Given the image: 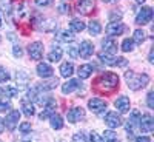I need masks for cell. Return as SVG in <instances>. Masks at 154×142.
<instances>
[{
    "mask_svg": "<svg viewBox=\"0 0 154 142\" xmlns=\"http://www.w3.org/2000/svg\"><path fill=\"white\" fill-rule=\"evenodd\" d=\"M94 88L99 93H112L119 88V76L114 73L100 74L94 84Z\"/></svg>",
    "mask_w": 154,
    "mask_h": 142,
    "instance_id": "1",
    "label": "cell"
},
{
    "mask_svg": "<svg viewBox=\"0 0 154 142\" xmlns=\"http://www.w3.org/2000/svg\"><path fill=\"white\" fill-rule=\"evenodd\" d=\"M125 79H126V84H128V88L133 90V91H137V90L143 88L148 85L149 82V76L148 74H137L134 71H126L125 73Z\"/></svg>",
    "mask_w": 154,
    "mask_h": 142,
    "instance_id": "2",
    "label": "cell"
},
{
    "mask_svg": "<svg viewBox=\"0 0 154 142\" xmlns=\"http://www.w3.org/2000/svg\"><path fill=\"white\" fill-rule=\"evenodd\" d=\"M99 59L108 67H119L123 68L128 65V60L125 57H116L112 54H105V53H99Z\"/></svg>",
    "mask_w": 154,
    "mask_h": 142,
    "instance_id": "3",
    "label": "cell"
},
{
    "mask_svg": "<svg viewBox=\"0 0 154 142\" xmlns=\"http://www.w3.org/2000/svg\"><path fill=\"white\" fill-rule=\"evenodd\" d=\"M106 107H108L106 100L100 99V97H93V99L88 100V108L91 110L94 114H102L106 110Z\"/></svg>",
    "mask_w": 154,
    "mask_h": 142,
    "instance_id": "4",
    "label": "cell"
},
{
    "mask_svg": "<svg viewBox=\"0 0 154 142\" xmlns=\"http://www.w3.org/2000/svg\"><path fill=\"white\" fill-rule=\"evenodd\" d=\"M139 130L142 133H151L154 130V121L151 114H140L139 121Z\"/></svg>",
    "mask_w": 154,
    "mask_h": 142,
    "instance_id": "5",
    "label": "cell"
},
{
    "mask_svg": "<svg viewBox=\"0 0 154 142\" xmlns=\"http://www.w3.org/2000/svg\"><path fill=\"white\" fill-rule=\"evenodd\" d=\"M152 20V8L151 6H143L136 16V23L137 25H146Z\"/></svg>",
    "mask_w": 154,
    "mask_h": 142,
    "instance_id": "6",
    "label": "cell"
},
{
    "mask_svg": "<svg viewBox=\"0 0 154 142\" xmlns=\"http://www.w3.org/2000/svg\"><path fill=\"white\" fill-rule=\"evenodd\" d=\"M125 30H126V27H125L123 23H120V22H109V23L106 25V28H105V31H106V34H108L109 37L120 36V34L125 33Z\"/></svg>",
    "mask_w": 154,
    "mask_h": 142,
    "instance_id": "7",
    "label": "cell"
},
{
    "mask_svg": "<svg viewBox=\"0 0 154 142\" xmlns=\"http://www.w3.org/2000/svg\"><path fill=\"white\" fill-rule=\"evenodd\" d=\"M19 121H20V111H17V110H12V111L6 116V119H3L5 127L8 128L9 131H14V130H16Z\"/></svg>",
    "mask_w": 154,
    "mask_h": 142,
    "instance_id": "8",
    "label": "cell"
},
{
    "mask_svg": "<svg viewBox=\"0 0 154 142\" xmlns=\"http://www.w3.org/2000/svg\"><path fill=\"white\" fill-rule=\"evenodd\" d=\"M105 124L111 128V130H114V128H117L123 124V119L120 118V114H117V111H109L105 116Z\"/></svg>",
    "mask_w": 154,
    "mask_h": 142,
    "instance_id": "9",
    "label": "cell"
},
{
    "mask_svg": "<svg viewBox=\"0 0 154 142\" xmlns=\"http://www.w3.org/2000/svg\"><path fill=\"white\" fill-rule=\"evenodd\" d=\"M28 54L32 60H40L43 56V43L42 42H32L28 45Z\"/></svg>",
    "mask_w": 154,
    "mask_h": 142,
    "instance_id": "10",
    "label": "cell"
},
{
    "mask_svg": "<svg viewBox=\"0 0 154 142\" xmlns=\"http://www.w3.org/2000/svg\"><path fill=\"white\" fill-rule=\"evenodd\" d=\"M96 6V0H77V12L82 16H88Z\"/></svg>",
    "mask_w": 154,
    "mask_h": 142,
    "instance_id": "11",
    "label": "cell"
},
{
    "mask_svg": "<svg viewBox=\"0 0 154 142\" xmlns=\"http://www.w3.org/2000/svg\"><path fill=\"white\" fill-rule=\"evenodd\" d=\"M56 107H57L56 100H54L53 97H49V100L43 105V111H42L40 114H38V119H40V121H45V119L51 118V116H53V114L56 113Z\"/></svg>",
    "mask_w": 154,
    "mask_h": 142,
    "instance_id": "12",
    "label": "cell"
},
{
    "mask_svg": "<svg viewBox=\"0 0 154 142\" xmlns=\"http://www.w3.org/2000/svg\"><path fill=\"white\" fill-rule=\"evenodd\" d=\"M83 118H85V110L80 108V107H74V108H71V110L66 113V119H68V122H71V124L79 122V121H82Z\"/></svg>",
    "mask_w": 154,
    "mask_h": 142,
    "instance_id": "13",
    "label": "cell"
},
{
    "mask_svg": "<svg viewBox=\"0 0 154 142\" xmlns=\"http://www.w3.org/2000/svg\"><path fill=\"white\" fill-rule=\"evenodd\" d=\"M94 53V45L89 42V40H83L80 45H79V56L82 59H88L91 57Z\"/></svg>",
    "mask_w": 154,
    "mask_h": 142,
    "instance_id": "14",
    "label": "cell"
},
{
    "mask_svg": "<svg viewBox=\"0 0 154 142\" xmlns=\"http://www.w3.org/2000/svg\"><path fill=\"white\" fill-rule=\"evenodd\" d=\"M102 53L114 56L116 53H117V43H116L111 37L103 39V40H102Z\"/></svg>",
    "mask_w": 154,
    "mask_h": 142,
    "instance_id": "15",
    "label": "cell"
},
{
    "mask_svg": "<svg viewBox=\"0 0 154 142\" xmlns=\"http://www.w3.org/2000/svg\"><path fill=\"white\" fill-rule=\"evenodd\" d=\"M35 70H37V74L40 76V77H43V79L53 77V73H54L53 67H51L49 63H45V62H40V63H38Z\"/></svg>",
    "mask_w": 154,
    "mask_h": 142,
    "instance_id": "16",
    "label": "cell"
},
{
    "mask_svg": "<svg viewBox=\"0 0 154 142\" xmlns=\"http://www.w3.org/2000/svg\"><path fill=\"white\" fill-rule=\"evenodd\" d=\"M16 80H17V90H23V88H26L31 82V77L25 73V71H17L16 74Z\"/></svg>",
    "mask_w": 154,
    "mask_h": 142,
    "instance_id": "17",
    "label": "cell"
},
{
    "mask_svg": "<svg viewBox=\"0 0 154 142\" xmlns=\"http://www.w3.org/2000/svg\"><path fill=\"white\" fill-rule=\"evenodd\" d=\"M114 105H116V108L119 110V113H128V111H130V107H131L130 99H128L126 96L117 97V99H116V102H114Z\"/></svg>",
    "mask_w": 154,
    "mask_h": 142,
    "instance_id": "18",
    "label": "cell"
},
{
    "mask_svg": "<svg viewBox=\"0 0 154 142\" xmlns=\"http://www.w3.org/2000/svg\"><path fill=\"white\" fill-rule=\"evenodd\" d=\"M79 87H80V79H71V80H68L66 84H63L62 93H63V94H71V93L75 91Z\"/></svg>",
    "mask_w": 154,
    "mask_h": 142,
    "instance_id": "19",
    "label": "cell"
},
{
    "mask_svg": "<svg viewBox=\"0 0 154 142\" xmlns=\"http://www.w3.org/2000/svg\"><path fill=\"white\" fill-rule=\"evenodd\" d=\"M22 111L23 114L26 116V118H31V116H34L35 110H34V102L28 100L26 97H23L22 99Z\"/></svg>",
    "mask_w": 154,
    "mask_h": 142,
    "instance_id": "20",
    "label": "cell"
},
{
    "mask_svg": "<svg viewBox=\"0 0 154 142\" xmlns=\"http://www.w3.org/2000/svg\"><path fill=\"white\" fill-rule=\"evenodd\" d=\"M74 39H75V36H74L71 31H60V33L56 34V40H57V42H65V43H68V42H74Z\"/></svg>",
    "mask_w": 154,
    "mask_h": 142,
    "instance_id": "21",
    "label": "cell"
},
{
    "mask_svg": "<svg viewBox=\"0 0 154 142\" xmlns=\"http://www.w3.org/2000/svg\"><path fill=\"white\" fill-rule=\"evenodd\" d=\"M85 28H86L85 22H82V20H79V19H72V20L69 22V31H71V33H82Z\"/></svg>",
    "mask_w": 154,
    "mask_h": 142,
    "instance_id": "22",
    "label": "cell"
},
{
    "mask_svg": "<svg viewBox=\"0 0 154 142\" xmlns=\"http://www.w3.org/2000/svg\"><path fill=\"white\" fill-rule=\"evenodd\" d=\"M57 85H59V80H57V79H51V80H48V82L38 84L35 88L38 90V91H49V90H54Z\"/></svg>",
    "mask_w": 154,
    "mask_h": 142,
    "instance_id": "23",
    "label": "cell"
},
{
    "mask_svg": "<svg viewBox=\"0 0 154 142\" xmlns=\"http://www.w3.org/2000/svg\"><path fill=\"white\" fill-rule=\"evenodd\" d=\"M62 54H63V49L60 46H54L53 49L49 51V54H48V60L49 62H59L62 59Z\"/></svg>",
    "mask_w": 154,
    "mask_h": 142,
    "instance_id": "24",
    "label": "cell"
},
{
    "mask_svg": "<svg viewBox=\"0 0 154 142\" xmlns=\"http://www.w3.org/2000/svg\"><path fill=\"white\" fill-rule=\"evenodd\" d=\"M72 73H74V65L71 62H65L60 65V76L62 77H69V76H72Z\"/></svg>",
    "mask_w": 154,
    "mask_h": 142,
    "instance_id": "25",
    "label": "cell"
},
{
    "mask_svg": "<svg viewBox=\"0 0 154 142\" xmlns=\"http://www.w3.org/2000/svg\"><path fill=\"white\" fill-rule=\"evenodd\" d=\"M0 93H2L3 97H16L19 94V90L16 87H11V85H6L0 90Z\"/></svg>",
    "mask_w": 154,
    "mask_h": 142,
    "instance_id": "26",
    "label": "cell"
},
{
    "mask_svg": "<svg viewBox=\"0 0 154 142\" xmlns=\"http://www.w3.org/2000/svg\"><path fill=\"white\" fill-rule=\"evenodd\" d=\"M77 73H79V79H88L93 74V67L91 65H80Z\"/></svg>",
    "mask_w": 154,
    "mask_h": 142,
    "instance_id": "27",
    "label": "cell"
},
{
    "mask_svg": "<svg viewBox=\"0 0 154 142\" xmlns=\"http://www.w3.org/2000/svg\"><path fill=\"white\" fill-rule=\"evenodd\" d=\"M49 119H51V127H53L54 130H60V128H63V119H62L60 114L54 113Z\"/></svg>",
    "mask_w": 154,
    "mask_h": 142,
    "instance_id": "28",
    "label": "cell"
},
{
    "mask_svg": "<svg viewBox=\"0 0 154 142\" xmlns=\"http://www.w3.org/2000/svg\"><path fill=\"white\" fill-rule=\"evenodd\" d=\"M88 30H89V34L91 36H99L102 33V25L97 20H91L88 25Z\"/></svg>",
    "mask_w": 154,
    "mask_h": 142,
    "instance_id": "29",
    "label": "cell"
},
{
    "mask_svg": "<svg viewBox=\"0 0 154 142\" xmlns=\"http://www.w3.org/2000/svg\"><path fill=\"white\" fill-rule=\"evenodd\" d=\"M145 37H146V36H145V31H143V30H136L131 40H133L136 45H142V43L145 42Z\"/></svg>",
    "mask_w": 154,
    "mask_h": 142,
    "instance_id": "30",
    "label": "cell"
},
{
    "mask_svg": "<svg viewBox=\"0 0 154 142\" xmlns=\"http://www.w3.org/2000/svg\"><path fill=\"white\" fill-rule=\"evenodd\" d=\"M133 49H134V42L131 40V39H125V40L122 42V51L123 53H131Z\"/></svg>",
    "mask_w": 154,
    "mask_h": 142,
    "instance_id": "31",
    "label": "cell"
},
{
    "mask_svg": "<svg viewBox=\"0 0 154 142\" xmlns=\"http://www.w3.org/2000/svg\"><path fill=\"white\" fill-rule=\"evenodd\" d=\"M0 6H2L3 12L6 16L11 14V11H12V3H11V0H0Z\"/></svg>",
    "mask_w": 154,
    "mask_h": 142,
    "instance_id": "32",
    "label": "cell"
},
{
    "mask_svg": "<svg viewBox=\"0 0 154 142\" xmlns=\"http://www.w3.org/2000/svg\"><path fill=\"white\" fill-rule=\"evenodd\" d=\"M114 139H117V134H116L112 130H105L103 131V136H102V140L103 142H111Z\"/></svg>",
    "mask_w": 154,
    "mask_h": 142,
    "instance_id": "33",
    "label": "cell"
},
{
    "mask_svg": "<svg viewBox=\"0 0 154 142\" xmlns=\"http://www.w3.org/2000/svg\"><path fill=\"white\" fill-rule=\"evenodd\" d=\"M19 130H20V133H22V134H28V133H31L32 127H31V124H29V122H22V124L19 125Z\"/></svg>",
    "mask_w": 154,
    "mask_h": 142,
    "instance_id": "34",
    "label": "cell"
},
{
    "mask_svg": "<svg viewBox=\"0 0 154 142\" xmlns=\"http://www.w3.org/2000/svg\"><path fill=\"white\" fill-rule=\"evenodd\" d=\"M68 54L71 59H75L77 56H79V45H71L68 48Z\"/></svg>",
    "mask_w": 154,
    "mask_h": 142,
    "instance_id": "35",
    "label": "cell"
},
{
    "mask_svg": "<svg viewBox=\"0 0 154 142\" xmlns=\"http://www.w3.org/2000/svg\"><path fill=\"white\" fill-rule=\"evenodd\" d=\"M11 108V104L6 100V97H0V113H3Z\"/></svg>",
    "mask_w": 154,
    "mask_h": 142,
    "instance_id": "36",
    "label": "cell"
},
{
    "mask_svg": "<svg viewBox=\"0 0 154 142\" xmlns=\"http://www.w3.org/2000/svg\"><path fill=\"white\" fill-rule=\"evenodd\" d=\"M69 12V5L66 2H60L59 3V14H68Z\"/></svg>",
    "mask_w": 154,
    "mask_h": 142,
    "instance_id": "37",
    "label": "cell"
},
{
    "mask_svg": "<svg viewBox=\"0 0 154 142\" xmlns=\"http://www.w3.org/2000/svg\"><path fill=\"white\" fill-rule=\"evenodd\" d=\"M72 142H86V136L83 131H79L72 136Z\"/></svg>",
    "mask_w": 154,
    "mask_h": 142,
    "instance_id": "38",
    "label": "cell"
},
{
    "mask_svg": "<svg viewBox=\"0 0 154 142\" xmlns=\"http://www.w3.org/2000/svg\"><path fill=\"white\" fill-rule=\"evenodd\" d=\"M8 80H9L8 71H6L3 67H0V82H8Z\"/></svg>",
    "mask_w": 154,
    "mask_h": 142,
    "instance_id": "39",
    "label": "cell"
},
{
    "mask_svg": "<svg viewBox=\"0 0 154 142\" xmlns=\"http://www.w3.org/2000/svg\"><path fill=\"white\" fill-rule=\"evenodd\" d=\"M146 105H148V108H154V91H149L148 93V96H146Z\"/></svg>",
    "mask_w": 154,
    "mask_h": 142,
    "instance_id": "40",
    "label": "cell"
},
{
    "mask_svg": "<svg viewBox=\"0 0 154 142\" xmlns=\"http://www.w3.org/2000/svg\"><path fill=\"white\" fill-rule=\"evenodd\" d=\"M120 19H122V12H116V11L109 12V22H120Z\"/></svg>",
    "mask_w": 154,
    "mask_h": 142,
    "instance_id": "41",
    "label": "cell"
},
{
    "mask_svg": "<svg viewBox=\"0 0 154 142\" xmlns=\"http://www.w3.org/2000/svg\"><path fill=\"white\" fill-rule=\"evenodd\" d=\"M12 54H14V57H22L23 56V49H22V46H19V45H14V48H12Z\"/></svg>",
    "mask_w": 154,
    "mask_h": 142,
    "instance_id": "42",
    "label": "cell"
},
{
    "mask_svg": "<svg viewBox=\"0 0 154 142\" xmlns=\"http://www.w3.org/2000/svg\"><path fill=\"white\" fill-rule=\"evenodd\" d=\"M34 2H35L37 6H49L54 0H34Z\"/></svg>",
    "mask_w": 154,
    "mask_h": 142,
    "instance_id": "43",
    "label": "cell"
},
{
    "mask_svg": "<svg viewBox=\"0 0 154 142\" xmlns=\"http://www.w3.org/2000/svg\"><path fill=\"white\" fill-rule=\"evenodd\" d=\"M89 140H91V142H103L102 137L97 133H94V131H91V134H89Z\"/></svg>",
    "mask_w": 154,
    "mask_h": 142,
    "instance_id": "44",
    "label": "cell"
},
{
    "mask_svg": "<svg viewBox=\"0 0 154 142\" xmlns=\"http://www.w3.org/2000/svg\"><path fill=\"white\" fill-rule=\"evenodd\" d=\"M136 142H151V140L148 136H139V137H136Z\"/></svg>",
    "mask_w": 154,
    "mask_h": 142,
    "instance_id": "45",
    "label": "cell"
},
{
    "mask_svg": "<svg viewBox=\"0 0 154 142\" xmlns=\"http://www.w3.org/2000/svg\"><path fill=\"white\" fill-rule=\"evenodd\" d=\"M3 130H5V122L3 119H0V133H3Z\"/></svg>",
    "mask_w": 154,
    "mask_h": 142,
    "instance_id": "46",
    "label": "cell"
},
{
    "mask_svg": "<svg viewBox=\"0 0 154 142\" xmlns=\"http://www.w3.org/2000/svg\"><path fill=\"white\" fill-rule=\"evenodd\" d=\"M148 60H149V63H152V62H154V54H152V49L149 51V56H148Z\"/></svg>",
    "mask_w": 154,
    "mask_h": 142,
    "instance_id": "47",
    "label": "cell"
},
{
    "mask_svg": "<svg viewBox=\"0 0 154 142\" xmlns=\"http://www.w3.org/2000/svg\"><path fill=\"white\" fill-rule=\"evenodd\" d=\"M105 3H112V2H116V0H103Z\"/></svg>",
    "mask_w": 154,
    "mask_h": 142,
    "instance_id": "48",
    "label": "cell"
},
{
    "mask_svg": "<svg viewBox=\"0 0 154 142\" xmlns=\"http://www.w3.org/2000/svg\"><path fill=\"white\" fill-rule=\"evenodd\" d=\"M137 3H145V0H136Z\"/></svg>",
    "mask_w": 154,
    "mask_h": 142,
    "instance_id": "49",
    "label": "cell"
},
{
    "mask_svg": "<svg viewBox=\"0 0 154 142\" xmlns=\"http://www.w3.org/2000/svg\"><path fill=\"white\" fill-rule=\"evenodd\" d=\"M111 142H119V139H114V140H111Z\"/></svg>",
    "mask_w": 154,
    "mask_h": 142,
    "instance_id": "50",
    "label": "cell"
},
{
    "mask_svg": "<svg viewBox=\"0 0 154 142\" xmlns=\"http://www.w3.org/2000/svg\"><path fill=\"white\" fill-rule=\"evenodd\" d=\"M0 27H2V19H0Z\"/></svg>",
    "mask_w": 154,
    "mask_h": 142,
    "instance_id": "51",
    "label": "cell"
},
{
    "mask_svg": "<svg viewBox=\"0 0 154 142\" xmlns=\"http://www.w3.org/2000/svg\"><path fill=\"white\" fill-rule=\"evenodd\" d=\"M0 42H2V37H0Z\"/></svg>",
    "mask_w": 154,
    "mask_h": 142,
    "instance_id": "52",
    "label": "cell"
},
{
    "mask_svg": "<svg viewBox=\"0 0 154 142\" xmlns=\"http://www.w3.org/2000/svg\"><path fill=\"white\" fill-rule=\"evenodd\" d=\"M25 142H29V140H25Z\"/></svg>",
    "mask_w": 154,
    "mask_h": 142,
    "instance_id": "53",
    "label": "cell"
},
{
    "mask_svg": "<svg viewBox=\"0 0 154 142\" xmlns=\"http://www.w3.org/2000/svg\"><path fill=\"white\" fill-rule=\"evenodd\" d=\"M0 142H2V140H0Z\"/></svg>",
    "mask_w": 154,
    "mask_h": 142,
    "instance_id": "54",
    "label": "cell"
}]
</instances>
